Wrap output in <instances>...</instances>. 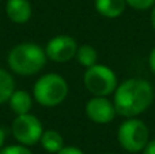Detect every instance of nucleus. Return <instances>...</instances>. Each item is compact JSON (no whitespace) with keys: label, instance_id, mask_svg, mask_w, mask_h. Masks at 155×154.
Wrapping results in <instances>:
<instances>
[{"label":"nucleus","instance_id":"nucleus-10","mask_svg":"<svg viewBox=\"0 0 155 154\" xmlns=\"http://www.w3.org/2000/svg\"><path fill=\"white\" fill-rule=\"evenodd\" d=\"M33 102H34L33 94L23 89H15V92L11 94L10 100H8V105H10L11 111L15 113V116L30 113L33 108Z\"/></svg>","mask_w":155,"mask_h":154},{"label":"nucleus","instance_id":"nucleus-20","mask_svg":"<svg viewBox=\"0 0 155 154\" xmlns=\"http://www.w3.org/2000/svg\"><path fill=\"white\" fill-rule=\"evenodd\" d=\"M4 142H5V131H4V128L0 126V149L4 146Z\"/></svg>","mask_w":155,"mask_h":154},{"label":"nucleus","instance_id":"nucleus-22","mask_svg":"<svg viewBox=\"0 0 155 154\" xmlns=\"http://www.w3.org/2000/svg\"><path fill=\"white\" fill-rule=\"evenodd\" d=\"M106 154H113V153H106Z\"/></svg>","mask_w":155,"mask_h":154},{"label":"nucleus","instance_id":"nucleus-2","mask_svg":"<svg viewBox=\"0 0 155 154\" xmlns=\"http://www.w3.org/2000/svg\"><path fill=\"white\" fill-rule=\"evenodd\" d=\"M45 49L37 42L25 41L14 45L7 55V64L14 74L31 76L41 72L46 64Z\"/></svg>","mask_w":155,"mask_h":154},{"label":"nucleus","instance_id":"nucleus-8","mask_svg":"<svg viewBox=\"0 0 155 154\" xmlns=\"http://www.w3.org/2000/svg\"><path fill=\"white\" fill-rule=\"evenodd\" d=\"M86 116L95 124H109L117 116V111L112 100L107 97L93 95L86 102Z\"/></svg>","mask_w":155,"mask_h":154},{"label":"nucleus","instance_id":"nucleus-3","mask_svg":"<svg viewBox=\"0 0 155 154\" xmlns=\"http://www.w3.org/2000/svg\"><path fill=\"white\" fill-rule=\"evenodd\" d=\"M70 92L68 82L57 72L41 75L33 86V98L37 104L45 108H54L65 101Z\"/></svg>","mask_w":155,"mask_h":154},{"label":"nucleus","instance_id":"nucleus-9","mask_svg":"<svg viewBox=\"0 0 155 154\" xmlns=\"http://www.w3.org/2000/svg\"><path fill=\"white\" fill-rule=\"evenodd\" d=\"M4 8L7 18L15 25L27 23L33 15V7L29 0H7Z\"/></svg>","mask_w":155,"mask_h":154},{"label":"nucleus","instance_id":"nucleus-18","mask_svg":"<svg viewBox=\"0 0 155 154\" xmlns=\"http://www.w3.org/2000/svg\"><path fill=\"white\" fill-rule=\"evenodd\" d=\"M148 67H150V70H151V72L155 75V46L153 49L150 51V55H148Z\"/></svg>","mask_w":155,"mask_h":154},{"label":"nucleus","instance_id":"nucleus-11","mask_svg":"<svg viewBox=\"0 0 155 154\" xmlns=\"http://www.w3.org/2000/svg\"><path fill=\"white\" fill-rule=\"evenodd\" d=\"M94 5L99 15L114 19L124 14L127 8V2L125 0H95Z\"/></svg>","mask_w":155,"mask_h":154},{"label":"nucleus","instance_id":"nucleus-5","mask_svg":"<svg viewBox=\"0 0 155 154\" xmlns=\"http://www.w3.org/2000/svg\"><path fill=\"white\" fill-rule=\"evenodd\" d=\"M83 85L90 94L109 97L117 89L118 81L117 75L112 68L97 63L93 67L86 68L83 74Z\"/></svg>","mask_w":155,"mask_h":154},{"label":"nucleus","instance_id":"nucleus-19","mask_svg":"<svg viewBox=\"0 0 155 154\" xmlns=\"http://www.w3.org/2000/svg\"><path fill=\"white\" fill-rule=\"evenodd\" d=\"M143 154H155V139L148 141V143L146 145V147L143 149Z\"/></svg>","mask_w":155,"mask_h":154},{"label":"nucleus","instance_id":"nucleus-4","mask_svg":"<svg viewBox=\"0 0 155 154\" xmlns=\"http://www.w3.org/2000/svg\"><path fill=\"white\" fill-rule=\"evenodd\" d=\"M117 141L125 152L140 153L150 141V130L139 117H129L118 127Z\"/></svg>","mask_w":155,"mask_h":154},{"label":"nucleus","instance_id":"nucleus-14","mask_svg":"<svg viewBox=\"0 0 155 154\" xmlns=\"http://www.w3.org/2000/svg\"><path fill=\"white\" fill-rule=\"evenodd\" d=\"M15 89V79L10 74V71L0 68V105L8 102Z\"/></svg>","mask_w":155,"mask_h":154},{"label":"nucleus","instance_id":"nucleus-21","mask_svg":"<svg viewBox=\"0 0 155 154\" xmlns=\"http://www.w3.org/2000/svg\"><path fill=\"white\" fill-rule=\"evenodd\" d=\"M150 21H151V26H153L154 32H155V5L151 8V15H150Z\"/></svg>","mask_w":155,"mask_h":154},{"label":"nucleus","instance_id":"nucleus-16","mask_svg":"<svg viewBox=\"0 0 155 154\" xmlns=\"http://www.w3.org/2000/svg\"><path fill=\"white\" fill-rule=\"evenodd\" d=\"M127 5L137 11H146L155 5V0H125Z\"/></svg>","mask_w":155,"mask_h":154},{"label":"nucleus","instance_id":"nucleus-12","mask_svg":"<svg viewBox=\"0 0 155 154\" xmlns=\"http://www.w3.org/2000/svg\"><path fill=\"white\" fill-rule=\"evenodd\" d=\"M40 145L42 146V149L48 153L56 154L59 153L64 145V138L61 136V134L56 130H45L41 135Z\"/></svg>","mask_w":155,"mask_h":154},{"label":"nucleus","instance_id":"nucleus-17","mask_svg":"<svg viewBox=\"0 0 155 154\" xmlns=\"http://www.w3.org/2000/svg\"><path fill=\"white\" fill-rule=\"evenodd\" d=\"M56 154H84V153H83V150H80L79 147H76V146H64Z\"/></svg>","mask_w":155,"mask_h":154},{"label":"nucleus","instance_id":"nucleus-6","mask_svg":"<svg viewBox=\"0 0 155 154\" xmlns=\"http://www.w3.org/2000/svg\"><path fill=\"white\" fill-rule=\"evenodd\" d=\"M44 131L45 130L42 122L31 112L25 115H16L11 123V132L14 139L25 146H34L40 143Z\"/></svg>","mask_w":155,"mask_h":154},{"label":"nucleus","instance_id":"nucleus-7","mask_svg":"<svg viewBox=\"0 0 155 154\" xmlns=\"http://www.w3.org/2000/svg\"><path fill=\"white\" fill-rule=\"evenodd\" d=\"M78 42L68 34H59L52 37L45 45V53L49 60L54 63H67L75 59Z\"/></svg>","mask_w":155,"mask_h":154},{"label":"nucleus","instance_id":"nucleus-13","mask_svg":"<svg viewBox=\"0 0 155 154\" xmlns=\"http://www.w3.org/2000/svg\"><path fill=\"white\" fill-rule=\"evenodd\" d=\"M75 59L78 60V63L82 67H84V68L93 67L94 64L98 63V52H97V49L93 45L83 44V45L78 46Z\"/></svg>","mask_w":155,"mask_h":154},{"label":"nucleus","instance_id":"nucleus-1","mask_svg":"<svg viewBox=\"0 0 155 154\" xmlns=\"http://www.w3.org/2000/svg\"><path fill=\"white\" fill-rule=\"evenodd\" d=\"M153 85L142 78H129L118 83L113 93V104L118 116L124 119L137 117L144 113L154 102Z\"/></svg>","mask_w":155,"mask_h":154},{"label":"nucleus","instance_id":"nucleus-15","mask_svg":"<svg viewBox=\"0 0 155 154\" xmlns=\"http://www.w3.org/2000/svg\"><path fill=\"white\" fill-rule=\"evenodd\" d=\"M0 154H33L29 146L25 145H8V146H3L0 149Z\"/></svg>","mask_w":155,"mask_h":154}]
</instances>
